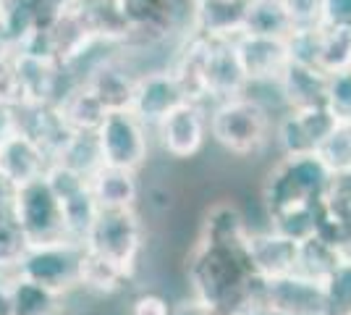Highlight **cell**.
Returning a JSON list of instances; mask_svg holds the SVG:
<instances>
[{
	"label": "cell",
	"mask_w": 351,
	"mask_h": 315,
	"mask_svg": "<svg viewBox=\"0 0 351 315\" xmlns=\"http://www.w3.org/2000/svg\"><path fill=\"white\" fill-rule=\"evenodd\" d=\"M134 82H136V76L126 71L116 58H105L95 69H89L79 84H84L108 113H118V110L132 108Z\"/></svg>",
	"instance_id": "d6986e66"
},
{
	"label": "cell",
	"mask_w": 351,
	"mask_h": 315,
	"mask_svg": "<svg viewBox=\"0 0 351 315\" xmlns=\"http://www.w3.org/2000/svg\"><path fill=\"white\" fill-rule=\"evenodd\" d=\"M341 121L328 105H315L304 110H286L276 121V139L283 155H317L328 137Z\"/></svg>",
	"instance_id": "9c48e42d"
},
{
	"label": "cell",
	"mask_w": 351,
	"mask_h": 315,
	"mask_svg": "<svg viewBox=\"0 0 351 315\" xmlns=\"http://www.w3.org/2000/svg\"><path fill=\"white\" fill-rule=\"evenodd\" d=\"M50 163L53 161L45 155L43 148L21 132L11 135L0 145V174L14 187H24L37 179H45Z\"/></svg>",
	"instance_id": "ac0fdd59"
},
{
	"label": "cell",
	"mask_w": 351,
	"mask_h": 315,
	"mask_svg": "<svg viewBox=\"0 0 351 315\" xmlns=\"http://www.w3.org/2000/svg\"><path fill=\"white\" fill-rule=\"evenodd\" d=\"M84 247L76 242H53V244H29L21 263L16 266V276L29 279L60 294H71L79 289V263Z\"/></svg>",
	"instance_id": "8992f818"
},
{
	"label": "cell",
	"mask_w": 351,
	"mask_h": 315,
	"mask_svg": "<svg viewBox=\"0 0 351 315\" xmlns=\"http://www.w3.org/2000/svg\"><path fill=\"white\" fill-rule=\"evenodd\" d=\"M14 53V43H11V34L5 30V24H3V19H0V60L8 58Z\"/></svg>",
	"instance_id": "f6af8a7d"
},
{
	"label": "cell",
	"mask_w": 351,
	"mask_h": 315,
	"mask_svg": "<svg viewBox=\"0 0 351 315\" xmlns=\"http://www.w3.org/2000/svg\"><path fill=\"white\" fill-rule=\"evenodd\" d=\"M29 242L16 221L14 208H0V276H14Z\"/></svg>",
	"instance_id": "1f68e13d"
},
{
	"label": "cell",
	"mask_w": 351,
	"mask_h": 315,
	"mask_svg": "<svg viewBox=\"0 0 351 315\" xmlns=\"http://www.w3.org/2000/svg\"><path fill=\"white\" fill-rule=\"evenodd\" d=\"M129 281L132 279L113 263H108L89 250L82 253V263H79V289L82 292L97 294V297H113L118 292H123Z\"/></svg>",
	"instance_id": "4316f807"
},
{
	"label": "cell",
	"mask_w": 351,
	"mask_h": 315,
	"mask_svg": "<svg viewBox=\"0 0 351 315\" xmlns=\"http://www.w3.org/2000/svg\"><path fill=\"white\" fill-rule=\"evenodd\" d=\"M56 108H58L60 119L71 135H95L108 116V110L100 105V100L84 84H73L71 90L56 103Z\"/></svg>",
	"instance_id": "d4e9b609"
},
{
	"label": "cell",
	"mask_w": 351,
	"mask_h": 315,
	"mask_svg": "<svg viewBox=\"0 0 351 315\" xmlns=\"http://www.w3.org/2000/svg\"><path fill=\"white\" fill-rule=\"evenodd\" d=\"M158 135H160V148L176 161H189L199 155L210 135L207 108L199 103L178 105L158 126Z\"/></svg>",
	"instance_id": "4fadbf2b"
},
{
	"label": "cell",
	"mask_w": 351,
	"mask_h": 315,
	"mask_svg": "<svg viewBox=\"0 0 351 315\" xmlns=\"http://www.w3.org/2000/svg\"><path fill=\"white\" fill-rule=\"evenodd\" d=\"M66 11L92 43L110 47L132 43V30L118 0H71Z\"/></svg>",
	"instance_id": "9a60e30c"
},
{
	"label": "cell",
	"mask_w": 351,
	"mask_h": 315,
	"mask_svg": "<svg viewBox=\"0 0 351 315\" xmlns=\"http://www.w3.org/2000/svg\"><path fill=\"white\" fill-rule=\"evenodd\" d=\"M293 32V24L280 0H247L244 8V34L286 40Z\"/></svg>",
	"instance_id": "83f0119b"
},
{
	"label": "cell",
	"mask_w": 351,
	"mask_h": 315,
	"mask_svg": "<svg viewBox=\"0 0 351 315\" xmlns=\"http://www.w3.org/2000/svg\"><path fill=\"white\" fill-rule=\"evenodd\" d=\"M286 45H289L291 63L320 69V45H322L320 24H315V27H296V30L286 37Z\"/></svg>",
	"instance_id": "d590c367"
},
{
	"label": "cell",
	"mask_w": 351,
	"mask_h": 315,
	"mask_svg": "<svg viewBox=\"0 0 351 315\" xmlns=\"http://www.w3.org/2000/svg\"><path fill=\"white\" fill-rule=\"evenodd\" d=\"M0 103L21 105V87H19L14 53L0 60Z\"/></svg>",
	"instance_id": "ab89813d"
},
{
	"label": "cell",
	"mask_w": 351,
	"mask_h": 315,
	"mask_svg": "<svg viewBox=\"0 0 351 315\" xmlns=\"http://www.w3.org/2000/svg\"><path fill=\"white\" fill-rule=\"evenodd\" d=\"M343 253L333 247L330 242H325L322 237H309V240L299 242V260H296V273H304L309 279L325 281L336 266L343 260Z\"/></svg>",
	"instance_id": "f1b7e54d"
},
{
	"label": "cell",
	"mask_w": 351,
	"mask_h": 315,
	"mask_svg": "<svg viewBox=\"0 0 351 315\" xmlns=\"http://www.w3.org/2000/svg\"><path fill=\"white\" fill-rule=\"evenodd\" d=\"M325 105L333 110L338 121H351V69L328 76Z\"/></svg>",
	"instance_id": "74e56055"
},
{
	"label": "cell",
	"mask_w": 351,
	"mask_h": 315,
	"mask_svg": "<svg viewBox=\"0 0 351 315\" xmlns=\"http://www.w3.org/2000/svg\"><path fill=\"white\" fill-rule=\"evenodd\" d=\"M82 247L113 263L132 279L145 250V221L139 218L136 208L100 210Z\"/></svg>",
	"instance_id": "277c9868"
},
{
	"label": "cell",
	"mask_w": 351,
	"mask_h": 315,
	"mask_svg": "<svg viewBox=\"0 0 351 315\" xmlns=\"http://www.w3.org/2000/svg\"><path fill=\"white\" fill-rule=\"evenodd\" d=\"M244 8L247 0L231 3H199L191 11V32L207 40L234 43L239 34H244Z\"/></svg>",
	"instance_id": "7402d4cb"
},
{
	"label": "cell",
	"mask_w": 351,
	"mask_h": 315,
	"mask_svg": "<svg viewBox=\"0 0 351 315\" xmlns=\"http://www.w3.org/2000/svg\"><path fill=\"white\" fill-rule=\"evenodd\" d=\"M244 250H247L254 276H260L263 281H270V279H278V276H286V273L296 270L299 242L283 237L276 229L249 231Z\"/></svg>",
	"instance_id": "e0dca14e"
},
{
	"label": "cell",
	"mask_w": 351,
	"mask_h": 315,
	"mask_svg": "<svg viewBox=\"0 0 351 315\" xmlns=\"http://www.w3.org/2000/svg\"><path fill=\"white\" fill-rule=\"evenodd\" d=\"M11 302H14V315H63L66 313V300L69 294L53 292L43 284H34L29 279L11 276Z\"/></svg>",
	"instance_id": "484cf974"
},
{
	"label": "cell",
	"mask_w": 351,
	"mask_h": 315,
	"mask_svg": "<svg viewBox=\"0 0 351 315\" xmlns=\"http://www.w3.org/2000/svg\"><path fill=\"white\" fill-rule=\"evenodd\" d=\"M126 315H173V305L158 292H145L134 297Z\"/></svg>",
	"instance_id": "60d3db41"
},
{
	"label": "cell",
	"mask_w": 351,
	"mask_h": 315,
	"mask_svg": "<svg viewBox=\"0 0 351 315\" xmlns=\"http://www.w3.org/2000/svg\"><path fill=\"white\" fill-rule=\"evenodd\" d=\"M194 5H199V3H231V0H191Z\"/></svg>",
	"instance_id": "bcb514c9"
},
{
	"label": "cell",
	"mask_w": 351,
	"mask_h": 315,
	"mask_svg": "<svg viewBox=\"0 0 351 315\" xmlns=\"http://www.w3.org/2000/svg\"><path fill=\"white\" fill-rule=\"evenodd\" d=\"M19 132V105L0 103V145Z\"/></svg>",
	"instance_id": "7bdbcfd3"
},
{
	"label": "cell",
	"mask_w": 351,
	"mask_h": 315,
	"mask_svg": "<svg viewBox=\"0 0 351 315\" xmlns=\"http://www.w3.org/2000/svg\"><path fill=\"white\" fill-rule=\"evenodd\" d=\"M325 284V315H351V257H343Z\"/></svg>",
	"instance_id": "836d02e7"
},
{
	"label": "cell",
	"mask_w": 351,
	"mask_h": 315,
	"mask_svg": "<svg viewBox=\"0 0 351 315\" xmlns=\"http://www.w3.org/2000/svg\"><path fill=\"white\" fill-rule=\"evenodd\" d=\"M19 132L37 142L50 161H56L71 139L56 105H19Z\"/></svg>",
	"instance_id": "44dd1931"
},
{
	"label": "cell",
	"mask_w": 351,
	"mask_h": 315,
	"mask_svg": "<svg viewBox=\"0 0 351 315\" xmlns=\"http://www.w3.org/2000/svg\"><path fill=\"white\" fill-rule=\"evenodd\" d=\"M320 27V71L330 76L351 69V27H325V24Z\"/></svg>",
	"instance_id": "d6a6232c"
},
{
	"label": "cell",
	"mask_w": 351,
	"mask_h": 315,
	"mask_svg": "<svg viewBox=\"0 0 351 315\" xmlns=\"http://www.w3.org/2000/svg\"><path fill=\"white\" fill-rule=\"evenodd\" d=\"M11 208L29 244H53L69 240L63 205L45 179L19 187Z\"/></svg>",
	"instance_id": "52a82bcc"
},
{
	"label": "cell",
	"mask_w": 351,
	"mask_h": 315,
	"mask_svg": "<svg viewBox=\"0 0 351 315\" xmlns=\"http://www.w3.org/2000/svg\"><path fill=\"white\" fill-rule=\"evenodd\" d=\"M320 161L330 174H346L351 171V121H341L336 132L328 137V142L320 148Z\"/></svg>",
	"instance_id": "8d00e7d4"
},
{
	"label": "cell",
	"mask_w": 351,
	"mask_h": 315,
	"mask_svg": "<svg viewBox=\"0 0 351 315\" xmlns=\"http://www.w3.org/2000/svg\"><path fill=\"white\" fill-rule=\"evenodd\" d=\"M317 213H320V205L286 210V213H278L270 218V229H276L278 234L293 242H304L315 237V231H317Z\"/></svg>",
	"instance_id": "e575fe53"
},
{
	"label": "cell",
	"mask_w": 351,
	"mask_h": 315,
	"mask_svg": "<svg viewBox=\"0 0 351 315\" xmlns=\"http://www.w3.org/2000/svg\"><path fill=\"white\" fill-rule=\"evenodd\" d=\"M260 305L265 315H325V284L293 270L263 281Z\"/></svg>",
	"instance_id": "30bf717a"
},
{
	"label": "cell",
	"mask_w": 351,
	"mask_h": 315,
	"mask_svg": "<svg viewBox=\"0 0 351 315\" xmlns=\"http://www.w3.org/2000/svg\"><path fill=\"white\" fill-rule=\"evenodd\" d=\"M184 103H189V97H186L184 87L178 84L173 71L171 69H155V71L136 76L129 110L149 129V126H160L162 121Z\"/></svg>",
	"instance_id": "8fae6325"
},
{
	"label": "cell",
	"mask_w": 351,
	"mask_h": 315,
	"mask_svg": "<svg viewBox=\"0 0 351 315\" xmlns=\"http://www.w3.org/2000/svg\"><path fill=\"white\" fill-rule=\"evenodd\" d=\"M286 14L291 19L293 30L296 27H315L320 24L322 0H280Z\"/></svg>",
	"instance_id": "f35d334b"
},
{
	"label": "cell",
	"mask_w": 351,
	"mask_h": 315,
	"mask_svg": "<svg viewBox=\"0 0 351 315\" xmlns=\"http://www.w3.org/2000/svg\"><path fill=\"white\" fill-rule=\"evenodd\" d=\"M60 205H63L66 237L71 242H76V244H82V242L87 240L92 224H95L97 215H100V205L95 202V197L89 192V181L84 189H79V192H73L71 197L60 200Z\"/></svg>",
	"instance_id": "f546056e"
},
{
	"label": "cell",
	"mask_w": 351,
	"mask_h": 315,
	"mask_svg": "<svg viewBox=\"0 0 351 315\" xmlns=\"http://www.w3.org/2000/svg\"><path fill=\"white\" fill-rule=\"evenodd\" d=\"M247 215L231 200H218L205 210L197 242L213 247H244L249 237Z\"/></svg>",
	"instance_id": "ffe728a7"
},
{
	"label": "cell",
	"mask_w": 351,
	"mask_h": 315,
	"mask_svg": "<svg viewBox=\"0 0 351 315\" xmlns=\"http://www.w3.org/2000/svg\"><path fill=\"white\" fill-rule=\"evenodd\" d=\"M189 297L215 315H263V279L254 276L244 247L194 242L186 257Z\"/></svg>",
	"instance_id": "6da1fadb"
},
{
	"label": "cell",
	"mask_w": 351,
	"mask_h": 315,
	"mask_svg": "<svg viewBox=\"0 0 351 315\" xmlns=\"http://www.w3.org/2000/svg\"><path fill=\"white\" fill-rule=\"evenodd\" d=\"M276 90H278L286 110H304V108L325 105L328 74L320 69H312V66L289 63V69L280 74Z\"/></svg>",
	"instance_id": "603a6c76"
},
{
	"label": "cell",
	"mask_w": 351,
	"mask_h": 315,
	"mask_svg": "<svg viewBox=\"0 0 351 315\" xmlns=\"http://www.w3.org/2000/svg\"><path fill=\"white\" fill-rule=\"evenodd\" d=\"M207 121H210V137L223 150L239 158L257 155L270 142V129H273L270 110L249 92L234 100L213 105Z\"/></svg>",
	"instance_id": "3957f363"
},
{
	"label": "cell",
	"mask_w": 351,
	"mask_h": 315,
	"mask_svg": "<svg viewBox=\"0 0 351 315\" xmlns=\"http://www.w3.org/2000/svg\"><path fill=\"white\" fill-rule=\"evenodd\" d=\"M89 192L100 210H132L139 200V179L134 171L100 165L89 176Z\"/></svg>",
	"instance_id": "cb8c5ba5"
},
{
	"label": "cell",
	"mask_w": 351,
	"mask_h": 315,
	"mask_svg": "<svg viewBox=\"0 0 351 315\" xmlns=\"http://www.w3.org/2000/svg\"><path fill=\"white\" fill-rule=\"evenodd\" d=\"M97 142H100L103 165L139 174V168L147 163L149 135H147V126L132 110L108 113L103 126L97 129Z\"/></svg>",
	"instance_id": "ba28073f"
},
{
	"label": "cell",
	"mask_w": 351,
	"mask_h": 315,
	"mask_svg": "<svg viewBox=\"0 0 351 315\" xmlns=\"http://www.w3.org/2000/svg\"><path fill=\"white\" fill-rule=\"evenodd\" d=\"M205 90L210 108L226 100H234L249 92V82L244 76V69L239 63L234 43L223 40H210V53H207L205 66Z\"/></svg>",
	"instance_id": "2e32d148"
},
{
	"label": "cell",
	"mask_w": 351,
	"mask_h": 315,
	"mask_svg": "<svg viewBox=\"0 0 351 315\" xmlns=\"http://www.w3.org/2000/svg\"><path fill=\"white\" fill-rule=\"evenodd\" d=\"M129 21L132 40L142 43H168L184 40L191 32V0H118Z\"/></svg>",
	"instance_id": "5b68a950"
},
{
	"label": "cell",
	"mask_w": 351,
	"mask_h": 315,
	"mask_svg": "<svg viewBox=\"0 0 351 315\" xmlns=\"http://www.w3.org/2000/svg\"><path fill=\"white\" fill-rule=\"evenodd\" d=\"M236 56L244 69L249 87L260 84H278L280 74L289 69L291 56L286 40L273 37H254V34H239L234 40Z\"/></svg>",
	"instance_id": "5bb4252c"
},
{
	"label": "cell",
	"mask_w": 351,
	"mask_h": 315,
	"mask_svg": "<svg viewBox=\"0 0 351 315\" xmlns=\"http://www.w3.org/2000/svg\"><path fill=\"white\" fill-rule=\"evenodd\" d=\"M3 5H5V0H0V16H3Z\"/></svg>",
	"instance_id": "7dc6e473"
},
{
	"label": "cell",
	"mask_w": 351,
	"mask_h": 315,
	"mask_svg": "<svg viewBox=\"0 0 351 315\" xmlns=\"http://www.w3.org/2000/svg\"><path fill=\"white\" fill-rule=\"evenodd\" d=\"M53 163L66 165V168H71L76 174H82L84 179H89L103 165L97 132L95 135H71V139L66 142V148L58 152V158Z\"/></svg>",
	"instance_id": "4dcf8cb0"
},
{
	"label": "cell",
	"mask_w": 351,
	"mask_h": 315,
	"mask_svg": "<svg viewBox=\"0 0 351 315\" xmlns=\"http://www.w3.org/2000/svg\"><path fill=\"white\" fill-rule=\"evenodd\" d=\"M330 179L333 174L320 161V155H283L270 168L263 184V202L267 218L293 208L320 205L328 195Z\"/></svg>",
	"instance_id": "7a4b0ae2"
},
{
	"label": "cell",
	"mask_w": 351,
	"mask_h": 315,
	"mask_svg": "<svg viewBox=\"0 0 351 315\" xmlns=\"http://www.w3.org/2000/svg\"><path fill=\"white\" fill-rule=\"evenodd\" d=\"M11 276H0V315H14V302H11Z\"/></svg>",
	"instance_id": "ee69618b"
},
{
	"label": "cell",
	"mask_w": 351,
	"mask_h": 315,
	"mask_svg": "<svg viewBox=\"0 0 351 315\" xmlns=\"http://www.w3.org/2000/svg\"><path fill=\"white\" fill-rule=\"evenodd\" d=\"M320 24H325V27H351V0H322Z\"/></svg>",
	"instance_id": "b9f144b4"
},
{
	"label": "cell",
	"mask_w": 351,
	"mask_h": 315,
	"mask_svg": "<svg viewBox=\"0 0 351 315\" xmlns=\"http://www.w3.org/2000/svg\"><path fill=\"white\" fill-rule=\"evenodd\" d=\"M14 60L21 87V105H56L73 87L58 60L24 53H14Z\"/></svg>",
	"instance_id": "7c38bea8"
}]
</instances>
